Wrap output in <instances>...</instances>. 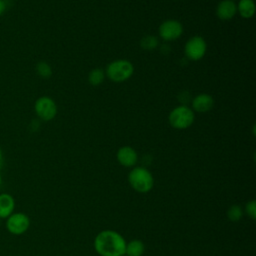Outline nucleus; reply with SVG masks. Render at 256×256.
I'll return each instance as SVG.
<instances>
[{
    "mask_svg": "<svg viewBox=\"0 0 256 256\" xmlns=\"http://www.w3.org/2000/svg\"><path fill=\"white\" fill-rule=\"evenodd\" d=\"M126 240L115 230L100 231L94 239V249L100 256L125 255Z\"/></svg>",
    "mask_w": 256,
    "mask_h": 256,
    "instance_id": "obj_1",
    "label": "nucleus"
},
{
    "mask_svg": "<svg viewBox=\"0 0 256 256\" xmlns=\"http://www.w3.org/2000/svg\"><path fill=\"white\" fill-rule=\"evenodd\" d=\"M128 182L138 193H148L154 186L152 173L145 167H134L128 175Z\"/></svg>",
    "mask_w": 256,
    "mask_h": 256,
    "instance_id": "obj_2",
    "label": "nucleus"
},
{
    "mask_svg": "<svg viewBox=\"0 0 256 256\" xmlns=\"http://www.w3.org/2000/svg\"><path fill=\"white\" fill-rule=\"evenodd\" d=\"M134 73L133 64L126 59H119L108 64L105 71L107 76L113 82H124Z\"/></svg>",
    "mask_w": 256,
    "mask_h": 256,
    "instance_id": "obj_3",
    "label": "nucleus"
},
{
    "mask_svg": "<svg viewBox=\"0 0 256 256\" xmlns=\"http://www.w3.org/2000/svg\"><path fill=\"white\" fill-rule=\"evenodd\" d=\"M169 123L173 128L186 129L190 127L195 119L194 112L191 108L180 105L175 107L169 114Z\"/></svg>",
    "mask_w": 256,
    "mask_h": 256,
    "instance_id": "obj_4",
    "label": "nucleus"
},
{
    "mask_svg": "<svg viewBox=\"0 0 256 256\" xmlns=\"http://www.w3.org/2000/svg\"><path fill=\"white\" fill-rule=\"evenodd\" d=\"M34 110L41 120L50 121L54 119L57 114V105L51 97L41 96L35 101Z\"/></svg>",
    "mask_w": 256,
    "mask_h": 256,
    "instance_id": "obj_5",
    "label": "nucleus"
},
{
    "mask_svg": "<svg viewBox=\"0 0 256 256\" xmlns=\"http://www.w3.org/2000/svg\"><path fill=\"white\" fill-rule=\"evenodd\" d=\"M5 226L7 231L12 235H22L29 229L30 219L23 212H15L6 218Z\"/></svg>",
    "mask_w": 256,
    "mask_h": 256,
    "instance_id": "obj_6",
    "label": "nucleus"
},
{
    "mask_svg": "<svg viewBox=\"0 0 256 256\" xmlns=\"http://www.w3.org/2000/svg\"><path fill=\"white\" fill-rule=\"evenodd\" d=\"M207 44L201 36H194L190 38L184 47L186 57L192 61H198L202 59L206 53Z\"/></svg>",
    "mask_w": 256,
    "mask_h": 256,
    "instance_id": "obj_7",
    "label": "nucleus"
},
{
    "mask_svg": "<svg viewBox=\"0 0 256 256\" xmlns=\"http://www.w3.org/2000/svg\"><path fill=\"white\" fill-rule=\"evenodd\" d=\"M182 24L174 19L166 20L159 26V35L165 41L176 40L182 35Z\"/></svg>",
    "mask_w": 256,
    "mask_h": 256,
    "instance_id": "obj_8",
    "label": "nucleus"
},
{
    "mask_svg": "<svg viewBox=\"0 0 256 256\" xmlns=\"http://www.w3.org/2000/svg\"><path fill=\"white\" fill-rule=\"evenodd\" d=\"M116 158L120 165L124 167H133L138 161V154L134 148L130 146H122L118 149Z\"/></svg>",
    "mask_w": 256,
    "mask_h": 256,
    "instance_id": "obj_9",
    "label": "nucleus"
},
{
    "mask_svg": "<svg viewBox=\"0 0 256 256\" xmlns=\"http://www.w3.org/2000/svg\"><path fill=\"white\" fill-rule=\"evenodd\" d=\"M236 13L237 8L233 0H222L216 7V15L220 20L223 21L232 19Z\"/></svg>",
    "mask_w": 256,
    "mask_h": 256,
    "instance_id": "obj_10",
    "label": "nucleus"
},
{
    "mask_svg": "<svg viewBox=\"0 0 256 256\" xmlns=\"http://www.w3.org/2000/svg\"><path fill=\"white\" fill-rule=\"evenodd\" d=\"M214 106V100L212 96L202 93L197 95L192 100V108L196 112H208L210 111Z\"/></svg>",
    "mask_w": 256,
    "mask_h": 256,
    "instance_id": "obj_11",
    "label": "nucleus"
},
{
    "mask_svg": "<svg viewBox=\"0 0 256 256\" xmlns=\"http://www.w3.org/2000/svg\"><path fill=\"white\" fill-rule=\"evenodd\" d=\"M15 209L14 197L9 193L0 194V219L8 218Z\"/></svg>",
    "mask_w": 256,
    "mask_h": 256,
    "instance_id": "obj_12",
    "label": "nucleus"
},
{
    "mask_svg": "<svg viewBox=\"0 0 256 256\" xmlns=\"http://www.w3.org/2000/svg\"><path fill=\"white\" fill-rule=\"evenodd\" d=\"M145 251L144 243L139 239H133L126 242L125 255L126 256H142Z\"/></svg>",
    "mask_w": 256,
    "mask_h": 256,
    "instance_id": "obj_13",
    "label": "nucleus"
},
{
    "mask_svg": "<svg viewBox=\"0 0 256 256\" xmlns=\"http://www.w3.org/2000/svg\"><path fill=\"white\" fill-rule=\"evenodd\" d=\"M236 8L240 16L245 19L251 18L255 13V3L253 0H240Z\"/></svg>",
    "mask_w": 256,
    "mask_h": 256,
    "instance_id": "obj_14",
    "label": "nucleus"
},
{
    "mask_svg": "<svg viewBox=\"0 0 256 256\" xmlns=\"http://www.w3.org/2000/svg\"><path fill=\"white\" fill-rule=\"evenodd\" d=\"M105 78V72L101 68H94L88 75V81L92 86H99Z\"/></svg>",
    "mask_w": 256,
    "mask_h": 256,
    "instance_id": "obj_15",
    "label": "nucleus"
},
{
    "mask_svg": "<svg viewBox=\"0 0 256 256\" xmlns=\"http://www.w3.org/2000/svg\"><path fill=\"white\" fill-rule=\"evenodd\" d=\"M36 72L41 78L47 79V78L51 77V75H52V68H51L50 64H48L47 62L40 61L36 65Z\"/></svg>",
    "mask_w": 256,
    "mask_h": 256,
    "instance_id": "obj_16",
    "label": "nucleus"
},
{
    "mask_svg": "<svg viewBox=\"0 0 256 256\" xmlns=\"http://www.w3.org/2000/svg\"><path fill=\"white\" fill-rule=\"evenodd\" d=\"M243 216V210L239 205H232L227 210V217L230 221H239Z\"/></svg>",
    "mask_w": 256,
    "mask_h": 256,
    "instance_id": "obj_17",
    "label": "nucleus"
},
{
    "mask_svg": "<svg viewBox=\"0 0 256 256\" xmlns=\"http://www.w3.org/2000/svg\"><path fill=\"white\" fill-rule=\"evenodd\" d=\"M140 45L145 50H153L158 46V40L154 36L147 35L141 39Z\"/></svg>",
    "mask_w": 256,
    "mask_h": 256,
    "instance_id": "obj_18",
    "label": "nucleus"
},
{
    "mask_svg": "<svg viewBox=\"0 0 256 256\" xmlns=\"http://www.w3.org/2000/svg\"><path fill=\"white\" fill-rule=\"evenodd\" d=\"M245 212L252 220L256 219V202H255V200H251L245 205Z\"/></svg>",
    "mask_w": 256,
    "mask_h": 256,
    "instance_id": "obj_19",
    "label": "nucleus"
},
{
    "mask_svg": "<svg viewBox=\"0 0 256 256\" xmlns=\"http://www.w3.org/2000/svg\"><path fill=\"white\" fill-rule=\"evenodd\" d=\"M6 8H7L6 1H5V0H0V15L5 12Z\"/></svg>",
    "mask_w": 256,
    "mask_h": 256,
    "instance_id": "obj_20",
    "label": "nucleus"
},
{
    "mask_svg": "<svg viewBox=\"0 0 256 256\" xmlns=\"http://www.w3.org/2000/svg\"><path fill=\"white\" fill-rule=\"evenodd\" d=\"M2 163H3V151H2V148L0 147V167L2 166Z\"/></svg>",
    "mask_w": 256,
    "mask_h": 256,
    "instance_id": "obj_21",
    "label": "nucleus"
},
{
    "mask_svg": "<svg viewBox=\"0 0 256 256\" xmlns=\"http://www.w3.org/2000/svg\"><path fill=\"white\" fill-rule=\"evenodd\" d=\"M2 184V176H1V173H0V186Z\"/></svg>",
    "mask_w": 256,
    "mask_h": 256,
    "instance_id": "obj_22",
    "label": "nucleus"
},
{
    "mask_svg": "<svg viewBox=\"0 0 256 256\" xmlns=\"http://www.w3.org/2000/svg\"><path fill=\"white\" fill-rule=\"evenodd\" d=\"M122 256H126V255H122Z\"/></svg>",
    "mask_w": 256,
    "mask_h": 256,
    "instance_id": "obj_23",
    "label": "nucleus"
},
{
    "mask_svg": "<svg viewBox=\"0 0 256 256\" xmlns=\"http://www.w3.org/2000/svg\"><path fill=\"white\" fill-rule=\"evenodd\" d=\"M0 220H1V219H0Z\"/></svg>",
    "mask_w": 256,
    "mask_h": 256,
    "instance_id": "obj_24",
    "label": "nucleus"
}]
</instances>
